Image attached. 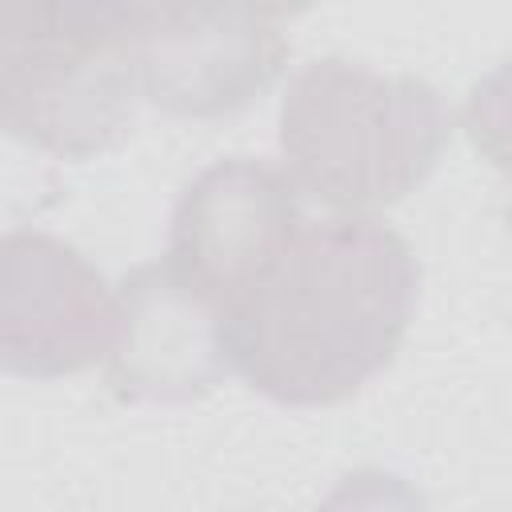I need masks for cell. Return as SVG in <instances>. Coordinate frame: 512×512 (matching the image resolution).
Segmentation results:
<instances>
[{
    "label": "cell",
    "mask_w": 512,
    "mask_h": 512,
    "mask_svg": "<svg viewBox=\"0 0 512 512\" xmlns=\"http://www.w3.org/2000/svg\"><path fill=\"white\" fill-rule=\"evenodd\" d=\"M416 292L420 264L396 228L372 216L304 220L228 312L232 372L276 404H340L392 364Z\"/></svg>",
    "instance_id": "1"
},
{
    "label": "cell",
    "mask_w": 512,
    "mask_h": 512,
    "mask_svg": "<svg viewBox=\"0 0 512 512\" xmlns=\"http://www.w3.org/2000/svg\"><path fill=\"white\" fill-rule=\"evenodd\" d=\"M452 136L440 92L408 72L320 56L280 100V152L292 184L348 216L416 192Z\"/></svg>",
    "instance_id": "2"
},
{
    "label": "cell",
    "mask_w": 512,
    "mask_h": 512,
    "mask_svg": "<svg viewBox=\"0 0 512 512\" xmlns=\"http://www.w3.org/2000/svg\"><path fill=\"white\" fill-rule=\"evenodd\" d=\"M140 4H8L0 12V120L60 160L116 148L136 116Z\"/></svg>",
    "instance_id": "3"
},
{
    "label": "cell",
    "mask_w": 512,
    "mask_h": 512,
    "mask_svg": "<svg viewBox=\"0 0 512 512\" xmlns=\"http://www.w3.org/2000/svg\"><path fill=\"white\" fill-rule=\"evenodd\" d=\"M276 4H140V92L168 116L216 120L260 100L288 60Z\"/></svg>",
    "instance_id": "4"
},
{
    "label": "cell",
    "mask_w": 512,
    "mask_h": 512,
    "mask_svg": "<svg viewBox=\"0 0 512 512\" xmlns=\"http://www.w3.org/2000/svg\"><path fill=\"white\" fill-rule=\"evenodd\" d=\"M300 188L256 156L208 164L176 200L168 224V268L232 312L296 240Z\"/></svg>",
    "instance_id": "5"
},
{
    "label": "cell",
    "mask_w": 512,
    "mask_h": 512,
    "mask_svg": "<svg viewBox=\"0 0 512 512\" xmlns=\"http://www.w3.org/2000/svg\"><path fill=\"white\" fill-rule=\"evenodd\" d=\"M116 292L68 240L12 228L0 248V364L8 376L56 380L108 360Z\"/></svg>",
    "instance_id": "6"
},
{
    "label": "cell",
    "mask_w": 512,
    "mask_h": 512,
    "mask_svg": "<svg viewBox=\"0 0 512 512\" xmlns=\"http://www.w3.org/2000/svg\"><path fill=\"white\" fill-rule=\"evenodd\" d=\"M228 312L184 284L168 260L136 264L116 284V340L104 384L124 404H188L232 372Z\"/></svg>",
    "instance_id": "7"
},
{
    "label": "cell",
    "mask_w": 512,
    "mask_h": 512,
    "mask_svg": "<svg viewBox=\"0 0 512 512\" xmlns=\"http://www.w3.org/2000/svg\"><path fill=\"white\" fill-rule=\"evenodd\" d=\"M460 124H464L472 148L508 180L504 224L512 236V60L496 64L488 76H480L468 88V100L460 108Z\"/></svg>",
    "instance_id": "8"
},
{
    "label": "cell",
    "mask_w": 512,
    "mask_h": 512,
    "mask_svg": "<svg viewBox=\"0 0 512 512\" xmlns=\"http://www.w3.org/2000/svg\"><path fill=\"white\" fill-rule=\"evenodd\" d=\"M316 512H432L420 488L384 468H356L336 480Z\"/></svg>",
    "instance_id": "9"
}]
</instances>
